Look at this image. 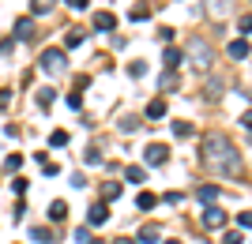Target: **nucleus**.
<instances>
[{"instance_id":"obj_1","label":"nucleus","mask_w":252,"mask_h":244,"mask_svg":"<svg viewBox=\"0 0 252 244\" xmlns=\"http://www.w3.org/2000/svg\"><path fill=\"white\" fill-rule=\"evenodd\" d=\"M200 165L215 177H237L241 173V154L222 132H211L200 143Z\"/></svg>"},{"instance_id":"obj_2","label":"nucleus","mask_w":252,"mask_h":244,"mask_svg":"<svg viewBox=\"0 0 252 244\" xmlns=\"http://www.w3.org/2000/svg\"><path fill=\"white\" fill-rule=\"evenodd\" d=\"M185 56H189V60L196 64L200 72H207V68H211V60H215V53H211V45L203 42V38H192V42L185 45Z\"/></svg>"},{"instance_id":"obj_3","label":"nucleus","mask_w":252,"mask_h":244,"mask_svg":"<svg viewBox=\"0 0 252 244\" xmlns=\"http://www.w3.org/2000/svg\"><path fill=\"white\" fill-rule=\"evenodd\" d=\"M42 68L49 75H61L64 68H68V56H64V49H45L42 53Z\"/></svg>"},{"instance_id":"obj_4","label":"nucleus","mask_w":252,"mask_h":244,"mask_svg":"<svg viewBox=\"0 0 252 244\" xmlns=\"http://www.w3.org/2000/svg\"><path fill=\"white\" fill-rule=\"evenodd\" d=\"M143 158H147V165H166L169 162V147L166 143H151V147L143 150Z\"/></svg>"},{"instance_id":"obj_5","label":"nucleus","mask_w":252,"mask_h":244,"mask_svg":"<svg viewBox=\"0 0 252 244\" xmlns=\"http://www.w3.org/2000/svg\"><path fill=\"white\" fill-rule=\"evenodd\" d=\"M203 225L207 229H226V211L222 207H207L203 211Z\"/></svg>"},{"instance_id":"obj_6","label":"nucleus","mask_w":252,"mask_h":244,"mask_svg":"<svg viewBox=\"0 0 252 244\" xmlns=\"http://www.w3.org/2000/svg\"><path fill=\"white\" fill-rule=\"evenodd\" d=\"M219 195H222L219 184H203V188H196V199H200L203 207H215V203H219Z\"/></svg>"},{"instance_id":"obj_7","label":"nucleus","mask_w":252,"mask_h":244,"mask_svg":"<svg viewBox=\"0 0 252 244\" xmlns=\"http://www.w3.org/2000/svg\"><path fill=\"white\" fill-rule=\"evenodd\" d=\"M226 15H230V0H207V19L222 23Z\"/></svg>"},{"instance_id":"obj_8","label":"nucleus","mask_w":252,"mask_h":244,"mask_svg":"<svg viewBox=\"0 0 252 244\" xmlns=\"http://www.w3.org/2000/svg\"><path fill=\"white\" fill-rule=\"evenodd\" d=\"M87 222H91V225L109 222V207H105V203H91V211H87Z\"/></svg>"},{"instance_id":"obj_9","label":"nucleus","mask_w":252,"mask_h":244,"mask_svg":"<svg viewBox=\"0 0 252 244\" xmlns=\"http://www.w3.org/2000/svg\"><path fill=\"white\" fill-rule=\"evenodd\" d=\"M177 86H181V75L177 72H162V79H158V90H162V94H173Z\"/></svg>"},{"instance_id":"obj_10","label":"nucleus","mask_w":252,"mask_h":244,"mask_svg":"<svg viewBox=\"0 0 252 244\" xmlns=\"http://www.w3.org/2000/svg\"><path fill=\"white\" fill-rule=\"evenodd\" d=\"M94 30H117V15L113 11H94Z\"/></svg>"},{"instance_id":"obj_11","label":"nucleus","mask_w":252,"mask_h":244,"mask_svg":"<svg viewBox=\"0 0 252 244\" xmlns=\"http://www.w3.org/2000/svg\"><path fill=\"white\" fill-rule=\"evenodd\" d=\"M83 42H87V30H83V27H72V30H64V45H68V49H79Z\"/></svg>"},{"instance_id":"obj_12","label":"nucleus","mask_w":252,"mask_h":244,"mask_svg":"<svg viewBox=\"0 0 252 244\" xmlns=\"http://www.w3.org/2000/svg\"><path fill=\"white\" fill-rule=\"evenodd\" d=\"M162 60H166V72H177V68H181V60H185V53H181V49H173V45H166Z\"/></svg>"},{"instance_id":"obj_13","label":"nucleus","mask_w":252,"mask_h":244,"mask_svg":"<svg viewBox=\"0 0 252 244\" xmlns=\"http://www.w3.org/2000/svg\"><path fill=\"white\" fill-rule=\"evenodd\" d=\"M226 53H230L233 60H245V56H249V38H233V42H230V49H226Z\"/></svg>"},{"instance_id":"obj_14","label":"nucleus","mask_w":252,"mask_h":244,"mask_svg":"<svg viewBox=\"0 0 252 244\" xmlns=\"http://www.w3.org/2000/svg\"><path fill=\"white\" fill-rule=\"evenodd\" d=\"M158 241H162V229H158V225H143L136 244H158Z\"/></svg>"},{"instance_id":"obj_15","label":"nucleus","mask_w":252,"mask_h":244,"mask_svg":"<svg viewBox=\"0 0 252 244\" xmlns=\"http://www.w3.org/2000/svg\"><path fill=\"white\" fill-rule=\"evenodd\" d=\"M64 218H68V203H64V199H53L49 203V222H64Z\"/></svg>"},{"instance_id":"obj_16","label":"nucleus","mask_w":252,"mask_h":244,"mask_svg":"<svg viewBox=\"0 0 252 244\" xmlns=\"http://www.w3.org/2000/svg\"><path fill=\"white\" fill-rule=\"evenodd\" d=\"M31 241L34 244H53V229H49V225H34V229H31Z\"/></svg>"},{"instance_id":"obj_17","label":"nucleus","mask_w":252,"mask_h":244,"mask_svg":"<svg viewBox=\"0 0 252 244\" xmlns=\"http://www.w3.org/2000/svg\"><path fill=\"white\" fill-rule=\"evenodd\" d=\"M125 181L128 184H143V181H147V169H143V165H128V169H125Z\"/></svg>"},{"instance_id":"obj_18","label":"nucleus","mask_w":252,"mask_h":244,"mask_svg":"<svg viewBox=\"0 0 252 244\" xmlns=\"http://www.w3.org/2000/svg\"><path fill=\"white\" fill-rule=\"evenodd\" d=\"M31 34H34V19H31V15L15 19V38H31Z\"/></svg>"},{"instance_id":"obj_19","label":"nucleus","mask_w":252,"mask_h":244,"mask_svg":"<svg viewBox=\"0 0 252 244\" xmlns=\"http://www.w3.org/2000/svg\"><path fill=\"white\" fill-rule=\"evenodd\" d=\"M155 203H158L155 191H139V195H136V207H139V211H155Z\"/></svg>"},{"instance_id":"obj_20","label":"nucleus","mask_w":252,"mask_h":244,"mask_svg":"<svg viewBox=\"0 0 252 244\" xmlns=\"http://www.w3.org/2000/svg\"><path fill=\"white\" fill-rule=\"evenodd\" d=\"M147 117L151 120H162V117H166V98H155V102H151V106H147Z\"/></svg>"},{"instance_id":"obj_21","label":"nucleus","mask_w":252,"mask_h":244,"mask_svg":"<svg viewBox=\"0 0 252 244\" xmlns=\"http://www.w3.org/2000/svg\"><path fill=\"white\" fill-rule=\"evenodd\" d=\"M117 195H121V184H102V203H105V207H109Z\"/></svg>"},{"instance_id":"obj_22","label":"nucleus","mask_w":252,"mask_h":244,"mask_svg":"<svg viewBox=\"0 0 252 244\" xmlns=\"http://www.w3.org/2000/svg\"><path fill=\"white\" fill-rule=\"evenodd\" d=\"M125 72L132 75V79H143V75H147V64H143V60H132V64L125 68Z\"/></svg>"},{"instance_id":"obj_23","label":"nucleus","mask_w":252,"mask_h":244,"mask_svg":"<svg viewBox=\"0 0 252 244\" xmlns=\"http://www.w3.org/2000/svg\"><path fill=\"white\" fill-rule=\"evenodd\" d=\"M173 136H177V139H189L192 136V124H189V120H173Z\"/></svg>"},{"instance_id":"obj_24","label":"nucleus","mask_w":252,"mask_h":244,"mask_svg":"<svg viewBox=\"0 0 252 244\" xmlns=\"http://www.w3.org/2000/svg\"><path fill=\"white\" fill-rule=\"evenodd\" d=\"M53 98H57V90L42 86V90H38V106H42V109H49V106H53Z\"/></svg>"},{"instance_id":"obj_25","label":"nucleus","mask_w":252,"mask_h":244,"mask_svg":"<svg viewBox=\"0 0 252 244\" xmlns=\"http://www.w3.org/2000/svg\"><path fill=\"white\" fill-rule=\"evenodd\" d=\"M64 102H68V109H72V113H79V109H83V94H79V90H72Z\"/></svg>"},{"instance_id":"obj_26","label":"nucleus","mask_w":252,"mask_h":244,"mask_svg":"<svg viewBox=\"0 0 252 244\" xmlns=\"http://www.w3.org/2000/svg\"><path fill=\"white\" fill-rule=\"evenodd\" d=\"M53 8V0H31V15H45Z\"/></svg>"},{"instance_id":"obj_27","label":"nucleus","mask_w":252,"mask_h":244,"mask_svg":"<svg viewBox=\"0 0 252 244\" xmlns=\"http://www.w3.org/2000/svg\"><path fill=\"white\" fill-rule=\"evenodd\" d=\"M173 38H177L173 27H162V30H158V42H162V45H173Z\"/></svg>"},{"instance_id":"obj_28","label":"nucleus","mask_w":252,"mask_h":244,"mask_svg":"<svg viewBox=\"0 0 252 244\" xmlns=\"http://www.w3.org/2000/svg\"><path fill=\"white\" fill-rule=\"evenodd\" d=\"M64 143H68V132H61V128H57V132L49 136V147H64Z\"/></svg>"},{"instance_id":"obj_29","label":"nucleus","mask_w":252,"mask_h":244,"mask_svg":"<svg viewBox=\"0 0 252 244\" xmlns=\"http://www.w3.org/2000/svg\"><path fill=\"white\" fill-rule=\"evenodd\" d=\"M83 162H87V165H102V154H98V147H91V150H87V154H83Z\"/></svg>"},{"instance_id":"obj_30","label":"nucleus","mask_w":252,"mask_h":244,"mask_svg":"<svg viewBox=\"0 0 252 244\" xmlns=\"http://www.w3.org/2000/svg\"><path fill=\"white\" fill-rule=\"evenodd\" d=\"M139 128V120L132 117V113H128V117H121V132H136Z\"/></svg>"},{"instance_id":"obj_31","label":"nucleus","mask_w":252,"mask_h":244,"mask_svg":"<svg viewBox=\"0 0 252 244\" xmlns=\"http://www.w3.org/2000/svg\"><path fill=\"white\" fill-rule=\"evenodd\" d=\"M11 173H19V165H23V154H8V162H4Z\"/></svg>"},{"instance_id":"obj_32","label":"nucleus","mask_w":252,"mask_h":244,"mask_svg":"<svg viewBox=\"0 0 252 244\" xmlns=\"http://www.w3.org/2000/svg\"><path fill=\"white\" fill-rule=\"evenodd\" d=\"M31 188V181H27V177H15V184H11V191H15V195H23V191Z\"/></svg>"},{"instance_id":"obj_33","label":"nucleus","mask_w":252,"mask_h":244,"mask_svg":"<svg viewBox=\"0 0 252 244\" xmlns=\"http://www.w3.org/2000/svg\"><path fill=\"white\" fill-rule=\"evenodd\" d=\"M147 19H151L147 8H132V23H147Z\"/></svg>"},{"instance_id":"obj_34","label":"nucleus","mask_w":252,"mask_h":244,"mask_svg":"<svg viewBox=\"0 0 252 244\" xmlns=\"http://www.w3.org/2000/svg\"><path fill=\"white\" fill-rule=\"evenodd\" d=\"M237 225H241V229H252V211H241V214H237Z\"/></svg>"},{"instance_id":"obj_35","label":"nucleus","mask_w":252,"mask_h":244,"mask_svg":"<svg viewBox=\"0 0 252 244\" xmlns=\"http://www.w3.org/2000/svg\"><path fill=\"white\" fill-rule=\"evenodd\" d=\"M237 27H241V34H252V11H249V15H241V19H237Z\"/></svg>"},{"instance_id":"obj_36","label":"nucleus","mask_w":252,"mask_h":244,"mask_svg":"<svg viewBox=\"0 0 252 244\" xmlns=\"http://www.w3.org/2000/svg\"><path fill=\"white\" fill-rule=\"evenodd\" d=\"M42 173H45V177H57V173H61V165H57V162H42Z\"/></svg>"},{"instance_id":"obj_37","label":"nucleus","mask_w":252,"mask_h":244,"mask_svg":"<svg viewBox=\"0 0 252 244\" xmlns=\"http://www.w3.org/2000/svg\"><path fill=\"white\" fill-rule=\"evenodd\" d=\"M222 244H241V229H230V233L222 237Z\"/></svg>"},{"instance_id":"obj_38","label":"nucleus","mask_w":252,"mask_h":244,"mask_svg":"<svg viewBox=\"0 0 252 244\" xmlns=\"http://www.w3.org/2000/svg\"><path fill=\"white\" fill-rule=\"evenodd\" d=\"M64 4H68L72 11H83V8H91V0H64Z\"/></svg>"},{"instance_id":"obj_39","label":"nucleus","mask_w":252,"mask_h":244,"mask_svg":"<svg viewBox=\"0 0 252 244\" xmlns=\"http://www.w3.org/2000/svg\"><path fill=\"white\" fill-rule=\"evenodd\" d=\"M87 86H91V75H75V86H72V90H87Z\"/></svg>"},{"instance_id":"obj_40","label":"nucleus","mask_w":252,"mask_h":244,"mask_svg":"<svg viewBox=\"0 0 252 244\" xmlns=\"http://www.w3.org/2000/svg\"><path fill=\"white\" fill-rule=\"evenodd\" d=\"M207 98H222V83H219V79H215V83L207 86Z\"/></svg>"},{"instance_id":"obj_41","label":"nucleus","mask_w":252,"mask_h":244,"mask_svg":"<svg viewBox=\"0 0 252 244\" xmlns=\"http://www.w3.org/2000/svg\"><path fill=\"white\" fill-rule=\"evenodd\" d=\"M75 241H87V244H91V229H87V225H79V229H75Z\"/></svg>"},{"instance_id":"obj_42","label":"nucleus","mask_w":252,"mask_h":244,"mask_svg":"<svg viewBox=\"0 0 252 244\" xmlns=\"http://www.w3.org/2000/svg\"><path fill=\"white\" fill-rule=\"evenodd\" d=\"M241 128H252V109H249V113H241Z\"/></svg>"},{"instance_id":"obj_43","label":"nucleus","mask_w":252,"mask_h":244,"mask_svg":"<svg viewBox=\"0 0 252 244\" xmlns=\"http://www.w3.org/2000/svg\"><path fill=\"white\" fill-rule=\"evenodd\" d=\"M8 102H11V90H0V109L8 106Z\"/></svg>"},{"instance_id":"obj_44","label":"nucleus","mask_w":252,"mask_h":244,"mask_svg":"<svg viewBox=\"0 0 252 244\" xmlns=\"http://www.w3.org/2000/svg\"><path fill=\"white\" fill-rule=\"evenodd\" d=\"M113 244H136V241H132V237H117Z\"/></svg>"},{"instance_id":"obj_45","label":"nucleus","mask_w":252,"mask_h":244,"mask_svg":"<svg viewBox=\"0 0 252 244\" xmlns=\"http://www.w3.org/2000/svg\"><path fill=\"white\" fill-rule=\"evenodd\" d=\"M166 244H181V241H166Z\"/></svg>"}]
</instances>
